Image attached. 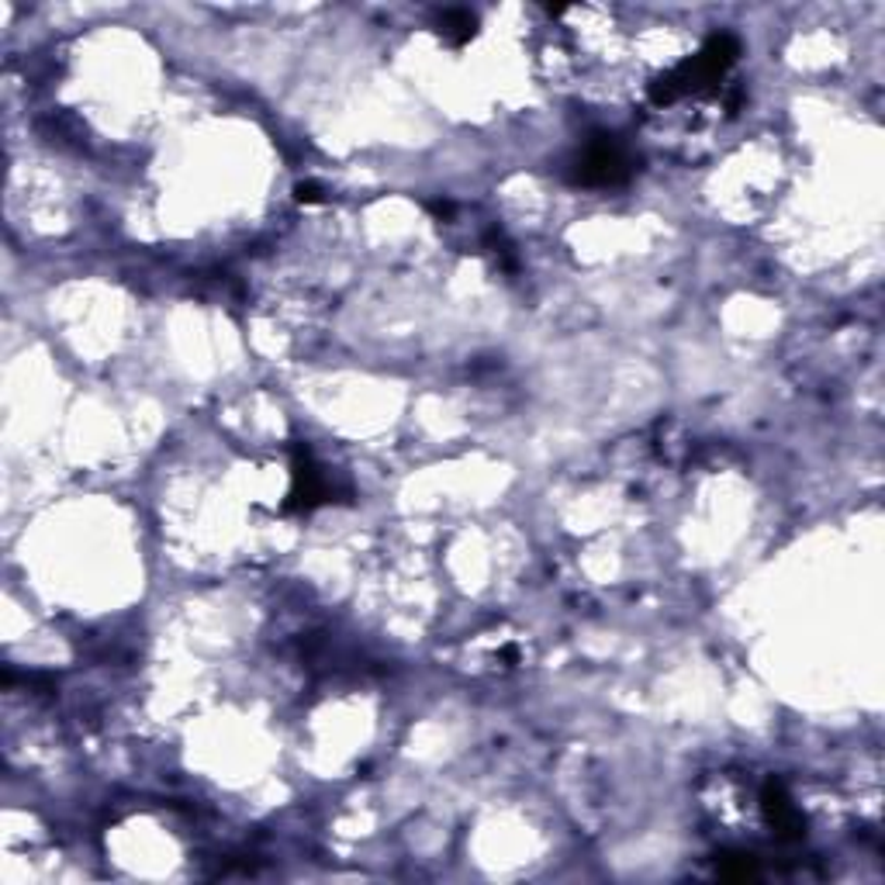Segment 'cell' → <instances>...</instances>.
<instances>
[{
	"mask_svg": "<svg viewBox=\"0 0 885 885\" xmlns=\"http://www.w3.org/2000/svg\"><path fill=\"white\" fill-rule=\"evenodd\" d=\"M741 55V42L733 39L730 31L709 35L706 46L692 55V60L678 63L674 69H668L661 80L650 84V101L657 108H668L682 98H703V93L717 90L720 80L730 73V66L737 63Z\"/></svg>",
	"mask_w": 885,
	"mask_h": 885,
	"instance_id": "obj_1",
	"label": "cell"
},
{
	"mask_svg": "<svg viewBox=\"0 0 885 885\" xmlns=\"http://www.w3.org/2000/svg\"><path fill=\"white\" fill-rule=\"evenodd\" d=\"M630 177V160L627 153L609 139H598L585 149V156L578 160L574 180L585 187H609V184H623Z\"/></svg>",
	"mask_w": 885,
	"mask_h": 885,
	"instance_id": "obj_2",
	"label": "cell"
},
{
	"mask_svg": "<svg viewBox=\"0 0 885 885\" xmlns=\"http://www.w3.org/2000/svg\"><path fill=\"white\" fill-rule=\"evenodd\" d=\"M761 809H764V817L768 823L775 826V834L779 837H802V817H799V809L793 806V799L785 796V788L779 782H768L764 785V793H761Z\"/></svg>",
	"mask_w": 885,
	"mask_h": 885,
	"instance_id": "obj_3",
	"label": "cell"
},
{
	"mask_svg": "<svg viewBox=\"0 0 885 885\" xmlns=\"http://www.w3.org/2000/svg\"><path fill=\"white\" fill-rule=\"evenodd\" d=\"M326 498V481L315 470L308 450L301 454L298 450V464H294V492H291V508H312Z\"/></svg>",
	"mask_w": 885,
	"mask_h": 885,
	"instance_id": "obj_4",
	"label": "cell"
},
{
	"mask_svg": "<svg viewBox=\"0 0 885 885\" xmlns=\"http://www.w3.org/2000/svg\"><path fill=\"white\" fill-rule=\"evenodd\" d=\"M440 31H443V39H450L454 46H464L475 39V31H478V17L464 11V8H450L443 11L440 17Z\"/></svg>",
	"mask_w": 885,
	"mask_h": 885,
	"instance_id": "obj_5",
	"label": "cell"
},
{
	"mask_svg": "<svg viewBox=\"0 0 885 885\" xmlns=\"http://www.w3.org/2000/svg\"><path fill=\"white\" fill-rule=\"evenodd\" d=\"M298 198H301V201H318V191H315L312 184H308V187H298Z\"/></svg>",
	"mask_w": 885,
	"mask_h": 885,
	"instance_id": "obj_6",
	"label": "cell"
}]
</instances>
